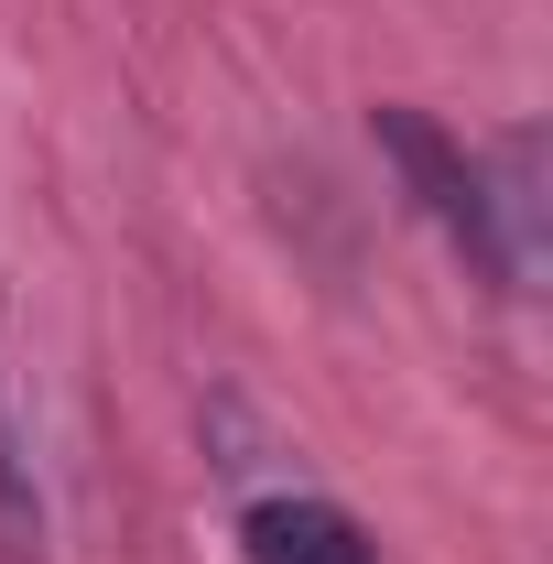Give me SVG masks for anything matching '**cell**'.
I'll return each instance as SVG.
<instances>
[{"mask_svg": "<svg viewBox=\"0 0 553 564\" xmlns=\"http://www.w3.org/2000/svg\"><path fill=\"white\" fill-rule=\"evenodd\" d=\"M0 554L11 564L44 554V489H33V445L11 423V380H0Z\"/></svg>", "mask_w": 553, "mask_h": 564, "instance_id": "2", "label": "cell"}, {"mask_svg": "<svg viewBox=\"0 0 553 564\" xmlns=\"http://www.w3.org/2000/svg\"><path fill=\"white\" fill-rule=\"evenodd\" d=\"M239 543H250V564H380L369 532L347 521L337 499H315V489L250 499V510H239Z\"/></svg>", "mask_w": 553, "mask_h": 564, "instance_id": "1", "label": "cell"}]
</instances>
